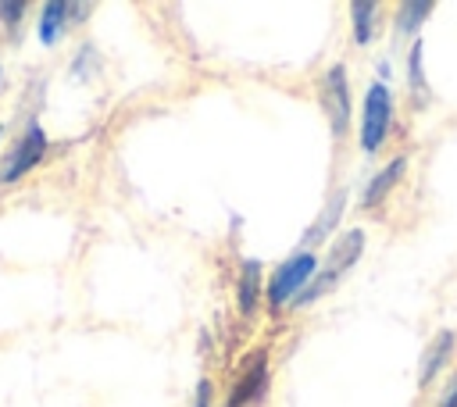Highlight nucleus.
<instances>
[{
  "label": "nucleus",
  "mask_w": 457,
  "mask_h": 407,
  "mask_svg": "<svg viewBox=\"0 0 457 407\" xmlns=\"http://www.w3.org/2000/svg\"><path fill=\"white\" fill-rule=\"evenodd\" d=\"M361 253H364V232H361V228L343 232V236L332 243L325 268L318 271V278H311V282H307V289L296 296V303H293V307H307V303H314L318 296H325V293L343 278V271H350V268L357 264V257H361Z\"/></svg>",
  "instance_id": "nucleus-1"
},
{
  "label": "nucleus",
  "mask_w": 457,
  "mask_h": 407,
  "mask_svg": "<svg viewBox=\"0 0 457 407\" xmlns=\"http://www.w3.org/2000/svg\"><path fill=\"white\" fill-rule=\"evenodd\" d=\"M393 121V93L386 82H371L364 93V114H361V146L364 154H378Z\"/></svg>",
  "instance_id": "nucleus-2"
},
{
  "label": "nucleus",
  "mask_w": 457,
  "mask_h": 407,
  "mask_svg": "<svg viewBox=\"0 0 457 407\" xmlns=\"http://www.w3.org/2000/svg\"><path fill=\"white\" fill-rule=\"evenodd\" d=\"M314 271H318V257H314V253H307V250L293 253V257H289L286 264H278V271L271 275V282H268V303L278 311L286 300L300 296V293L307 289V282L314 278Z\"/></svg>",
  "instance_id": "nucleus-3"
},
{
  "label": "nucleus",
  "mask_w": 457,
  "mask_h": 407,
  "mask_svg": "<svg viewBox=\"0 0 457 407\" xmlns=\"http://www.w3.org/2000/svg\"><path fill=\"white\" fill-rule=\"evenodd\" d=\"M321 107H325V118H328V129L332 136L339 139L350 125V82H346V68L343 64H332L321 79Z\"/></svg>",
  "instance_id": "nucleus-4"
},
{
  "label": "nucleus",
  "mask_w": 457,
  "mask_h": 407,
  "mask_svg": "<svg viewBox=\"0 0 457 407\" xmlns=\"http://www.w3.org/2000/svg\"><path fill=\"white\" fill-rule=\"evenodd\" d=\"M43 154H46V132H43L39 121H29L25 136L18 139V146L11 150V157H7V164H4V171H0V182H4V186H7V182H18L25 171H32V168L43 161Z\"/></svg>",
  "instance_id": "nucleus-5"
},
{
  "label": "nucleus",
  "mask_w": 457,
  "mask_h": 407,
  "mask_svg": "<svg viewBox=\"0 0 457 407\" xmlns=\"http://www.w3.org/2000/svg\"><path fill=\"white\" fill-rule=\"evenodd\" d=\"M264 386H268V353L257 350V353L246 357V368L236 375L225 407H250V403H257L264 396Z\"/></svg>",
  "instance_id": "nucleus-6"
},
{
  "label": "nucleus",
  "mask_w": 457,
  "mask_h": 407,
  "mask_svg": "<svg viewBox=\"0 0 457 407\" xmlns=\"http://www.w3.org/2000/svg\"><path fill=\"white\" fill-rule=\"evenodd\" d=\"M79 7L82 4H61V0L43 4V18H39V39H43V46H54L61 39L64 25L71 21L68 14H79Z\"/></svg>",
  "instance_id": "nucleus-7"
},
{
  "label": "nucleus",
  "mask_w": 457,
  "mask_h": 407,
  "mask_svg": "<svg viewBox=\"0 0 457 407\" xmlns=\"http://www.w3.org/2000/svg\"><path fill=\"white\" fill-rule=\"evenodd\" d=\"M450 353H453V332L443 328V332L428 343V350H425V357H421V371H418V386H421V389L439 375V368L450 361Z\"/></svg>",
  "instance_id": "nucleus-8"
},
{
  "label": "nucleus",
  "mask_w": 457,
  "mask_h": 407,
  "mask_svg": "<svg viewBox=\"0 0 457 407\" xmlns=\"http://www.w3.org/2000/svg\"><path fill=\"white\" fill-rule=\"evenodd\" d=\"M257 296H261V261L246 257L239 264V311L246 318L257 311Z\"/></svg>",
  "instance_id": "nucleus-9"
},
{
  "label": "nucleus",
  "mask_w": 457,
  "mask_h": 407,
  "mask_svg": "<svg viewBox=\"0 0 457 407\" xmlns=\"http://www.w3.org/2000/svg\"><path fill=\"white\" fill-rule=\"evenodd\" d=\"M403 168H407V157H403V154H400V157H393V161H389V164H386V168H382V171H378V175L368 182V189H364L361 204H364V207L378 204V200H382V196H386V193L396 186V179L403 175Z\"/></svg>",
  "instance_id": "nucleus-10"
},
{
  "label": "nucleus",
  "mask_w": 457,
  "mask_h": 407,
  "mask_svg": "<svg viewBox=\"0 0 457 407\" xmlns=\"http://www.w3.org/2000/svg\"><path fill=\"white\" fill-rule=\"evenodd\" d=\"M343 207H346V189H339L328 204H325V211H321V218H318V225H311L307 228V236H303V246H311V243H321L332 228H336V221H339V214H343Z\"/></svg>",
  "instance_id": "nucleus-11"
},
{
  "label": "nucleus",
  "mask_w": 457,
  "mask_h": 407,
  "mask_svg": "<svg viewBox=\"0 0 457 407\" xmlns=\"http://www.w3.org/2000/svg\"><path fill=\"white\" fill-rule=\"evenodd\" d=\"M432 14V0H414V4H400L396 11V36H411L421 29V21Z\"/></svg>",
  "instance_id": "nucleus-12"
},
{
  "label": "nucleus",
  "mask_w": 457,
  "mask_h": 407,
  "mask_svg": "<svg viewBox=\"0 0 457 407\" xmlns=\"http://www.w3.org/2000/svg\"><path fill=\"white\" fill-rule=\"evenodd\" d=\"M350 14H353V39H357V43H368V39H371V32H375L378 4L357 0V4H350Z\"/></svg>",
  "instance_id": "nucleus-13"
},
{
  "label": "nucleus",
  "mask_w": 457,
  "mask_h": 407,
  "mask_svg": "<svg viewBox=\"0 0 457 407\" xmlns=\"http://www.w3.org/2000/svg\"><path fill=\"white\" fill-rule=\"evenodd\" d=\"M407 68H411L414 100H421V93H425V79H421V43H411V61H407Z\"/></svg>",
  "instance_id": "nucleus-14"
},
{
  "label": "nucleus",
  "mask_w": 457,
  "mask_h": 407,
  "mask_svg": "<svg viewBox=\"0 0 457 407\" xmlns=\"http://www.w3.org/2000/svg\"><path fill=\"white\" fill-rule=\"evenodd\" d=\"M193 407H211V382H207V378H200V386H196V400H193Z\"/></svg>",
  "instance_id": "nucleus-15"
},
{
  "label": "nucleus",
  "mask_w": 457,
  "mask_h": 407,
  "mask_svg": "<svg viewBox=\"0 0 457 407\" xmlns=\"http://www.w3.org/2000/svg\"><path fill=\"white\" fill-rule=\"evenodd\" d=\"M25 11V4H0V14H7L4 21H14L18 25V14Z\"/></svg>",
  "instance_id": "nucleus-16"
},
{
  "label": "nucleus",
  "mask_w": 457,
  "mask_h": 407,
  "mask_svg": "<svg viewBox=\"0 0 457 407\" xmlns=\"http://www.w3.org/2000/svg\"><path fill=\"white\" fill-rule=\"evenodd\" d=\"M443 407H457V386H453V393L443 400Z\"/></svg>",
  "instance_id": "nucleus-17"
},
{
  "label": "nucleus",
  "mask_w": 457,
  "mask_h": 407,
  "mask_svg": "<svg viewBox=\"0 0 457 407\" xmlns=\"http://www.w3.org/2000/svg\"><path fill=\"white\" fill-rule=\"evenodd\" d=\"M0 136H4V129H0Z\"/></svg>",
  "instance_id": "nucleus-18"
}]
</instances>
